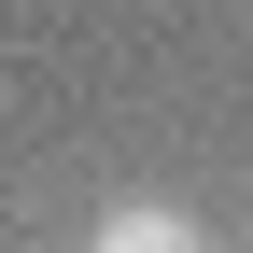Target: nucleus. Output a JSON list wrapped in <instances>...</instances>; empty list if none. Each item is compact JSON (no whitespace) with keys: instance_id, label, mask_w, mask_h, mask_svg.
<instances>
[{"instance_id":"f257e3e1","label":"nucleus","mask_w":253,"mask_h":253,"mask_svg":"<svg viewBox=\"0 0 253 253\" xmlns=\"http://www.w3.org/2000/svg\"><path fill=\"white\" fill-rule=\"evenodd\" d=\"M84 253H211V239H197V211H169V197H113L99 225H84Z\"/></svg>"}]
</instances>
